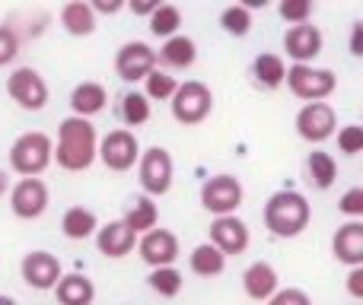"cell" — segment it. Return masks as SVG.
I'll return each mask as SVG.
<instances>
[{"label":"cell","mask_w":363,"mask_h":305,"mask_svg":"<svg viewBox=\"0 0 363 305\" xmlns=\"http://www.w3.org/2000/svg\"><path fill=\"white\" fill-rule=\"evenodd\" d=\"M96 150H99V137L93 121L70 115L57 127V146L51 153V162H57L64 172H86L96 162Z\"/></svg>","instance_id":"6da1fadb"},{"label":"cell","mask_w":363,"mask_h":305,"mask_svg":"<svg viewBox=\"0 0 363 305\" xmlns=\"http://www.w3.org/2000/svg\"><path fill=\"white\" fill-rule=\"evenodd\" d=\"M313 219V207L300 191H277L264 204V226L277 238H296Z\"/></svg>","instance_id":"7a4b0ae2"},{"label":"cell","mask_w":363,"mask_h":305,"mask_svg":"<svg viewBox=\"0 0 363 305\" xmlns=\"http://www.w3.org/2000/svg\"><path fill=\"white\" fill-rule=\"evenodd\" d=\"M51 153H55V144H51L48 134L26 131L10 146V168L23 178H38L51 166Z\"/></svg>","instance_id":"3957f363"},{"label":"cell","mask_w":363,"mask_h":305,"mask_svg":"<svg viewBox=\"0 0 363 305\" xmlns=\"http://www.w3.org/2000/svg\"><path fill=\"white\" fill-rule=\"evenodd\" d=\"M284 83L303 102H325L338 89V76L328 67H313V64H294V67H287Z\"/></svg>","instance_id":"277c9868"},{"label":"cell","mask_w":363,"mask_h":305,"mask_svg":"<svg viewBox=\"0 0 363 305\" xmlns=\"http://www.w3.org/2000/svg\"><path fill=\"white\" fill-rule=\"evenodd\" d=\"M169 105H172V118H176L179 125L194 127V125H201V121H207V115L213 112V93L207 83L185 80V83H179V89L172 93Z\"/></svg>","instance_id":"5b68a950"},{"label":"cell","mask_w":363,"mask_h":305,"mask_svg":"<svg viewBox=\"0 0 363 305\" xmlns=\"http://www.w3.org/2000/svg\"><path fill=\"white\" fill-rule=\"evenodd\" d=\"M172 178H176V166H172L169 150H163V146L140 150L138 181H140V188H144L147 197H163V194H169Z\"/></svg>","instance_id":"8992f818"},{"label":"cell","mask_w":363,"mask_h":305,"mask_svg":"<svg viewBox=\"0 0 363 305\" xmlns=\"http://www.w3.org/2000/svg\"><path fill=\"white\" fill-rule=\"evenodd\" d=\"M242 181L233 178V175H211V178L201 185V207L213 217H236V210L242 207Z\"/></svg>","instance_id":"52a82bcc"},{"label":"cell","mask_w":363,"mask_h":305,"mask_svg":"<svg viewBox=\"0 0 363 305\" xmlns=\"http://www.w3.org/2000/svg\"><path fill=\"white\" fill-rule=\"evenodd\" d=\"M6 93L23 112H42L48 105V83L35 67H16L6 76Z\"/></svg>","instance_id":"ba28073f"},{"label":"cell","mask_w":363,"mask_h":305,"mask_svg":"<svg viewBox=\"0 0 363 305\" xmlns=\"http://www.w3.org/2000/svg\"><path fill=\"white\" fill-rule=\"evenodd\" d=\"M96 159L108 168V172H128V168L138 166L140 159V144L131 131L118 127V131H108L106 137L99 140V150H96Z\"/></svg>","instance_id":"9c48e42d"},{"label":"cell","mask_w":363,"mask_h":305,"mask_svg":"<svg viewBox=\"0 0 363 305\" xmlns=\"http://www.w3.org/2000/svg\"><path fill=\"white\" fill-rule=\"evenodd\" d=\"M335 127H338V115L328 102H306L296 112V134L306 144H325L328 137H335Z\"/></svg>","instance_id":"30bf717a"},{"label":"cell","mask_w":363,"mask_h":305,"mask_svg":"<svg viewBox=\"0 0 363 305\" xmlns=\"http://www.w3.org/2000/svg\"><path fill=\"white\" fill-rule=\"evenodd\" d=\"M48 185L42 178H19L10 188V210L19 219H38L48 210Z\"/></svg>","instance_id":"8fae6325"},{"label":"cell","mask_w":363,"mask_h":305,"mask_svg":"<svg viewBox=\"0 0 363 305\" xmlns=\"http://www.w3.org/2000/svg\"><path fill=\"white\" fill-rule=\"evenodd\" d=\"M150 70H157V51L147 42H125L115 54V74L125 83L144 80Z\"/></svg>","instance_id":"7c38bea8"},{"label":"cell","mask_w":363,"mask_h":305,"mask_svg":"<svg viewBox=\"0 0 363 305\" xmlns=\"http://www.w3.org/2000/svg\"><path fill=\"white\" fill-rule=\"evenodd\" d=\"M138 251H140V261H144L150 270L172 267V264L179 261V238H176V232L160 229L157 226V229H150V232L140 236Z\"/></svg>","instance_id":"4fadbf2b"},{"label":"cell","mask_w":363,"mask_h":305,"mask_svg":"<svg viewBox=\"0 0 363 305\" xmlns=\"http://www.w3.org/2000/svg\"><path fill=\"white\" fill-rule=\"evenodd\" d=\"M19 274H23L26 287L45 293V289H55L57 280H61V261L51 251H29L19 264Z\"/></svg>","instance_id":"5bb4252c"},{"label":"cell","mask_w":363,"mask_h":305,"mask_svg":"<svg viewBox=\"0 0 363 305\" xmlns=\"http://www.w3.org/2000/svg\"><path fill=\"white\" fill-rule=\"evenodd\" d=\"M322 45H325V35L313 23L290 25L284 32V51H287V57H294V64H313L322 54Z\"/></svg>","instance_id":"9a60e30c"},{"label":"cell","mask_w":363,"mask_h":305,"mask_svg":"<svg viewBox=\"0 0 363 305\" xmlns=\"http://www.w3.org/2000/svg\"><path fill=\"white\" fill-rule=\"evenodd\" d=\"M249 226L239 217H217L211 223V245L220 251L223 258L230 255H242L249 248Z\"/></svg>","instance_id":"2e32d148"},{"label":"cell","mask_w":363,"mask_h":305,"mask_svg":"<svg viewBox=\"0 0 363 305\" xmlns=\"http://www.w3.org/2000/svg\"><path fill=\"white\" fill-rule=\"evenodd\" d=\"M242 289L252 302H268L281 289V277L268 261H252L242 274Z\"/></svg>","instance_id":"e0dca14e"},{"label":"cell","mask_w":363,"mask_h":305,"mask_svg":"<svg viewBox=\"0 0 363 305\" xmlns=\"http://www.w3.org/2000/svg\"><path fill=\"white\" fill-rule=\"evenodd\" d=\"M332 251L347 267H363V223L360 219H347L345 226H338V232L332 238Z\"/></svg>","instance_id":"ac0fdd59"},{"label":"cell","mask_w":363,"mask_h":305,"mask_svg":"<svg viewBox=\"0 0 363 305\" xmlns=\"http://www.w3.org/2000/svg\"><path fill=\"white\" fill-rule=\"evenodd\" d=\"M134 245H138V236H134V232L128 229L121 219H112V223H106V226H99V229H96V248H99L106 258L131 255Z\"/></svg>","instance_id":"d6986e66"},{"label":"cell","mask_w":363,"mask_h":305,"mask_svg":"<svg viewBox=\"0 0 363 305\" xmlns=\"http://www.w3.org/2000/svg\"><path fill=\"white\" fill-rule=\"evenodd\" d=\"M108 102V93L102 83H80V86H74V93H70V112H74V118H93V115H99L102 108H106Z\"/></svg>","instance_id":"ffe728a7"},{"label":"cell","mask_w":363,"mask_h":305,"mask_svg":"<svg viewBox=\"0 0 363 305\" xmlns=\"http://www.w3.org/2000/svg\"><path fill=\"white\" fill-rule=\"evenodd\" d=\"M163 61L169 70H188L194 61H198V45H194V38L188 35H172L163 42V48L157 51V64Z\"/></svg>","instance_id":"44dd1931"},{"label":"cell","mask_w":363,"mask_h":305,"mask_svg":"<svg viewBox=\"0 0 363 305\" xmlns=\"http://www.w3.org/2000/svg\"><path fill=\"white\" fill-rule=\"evenodd\" d=\"M121 223L128 226V229L134 232V236H144V232L157 229L160 223V210L157 204H153V197H147V194H140V197H131L125 207V217H121Z\"/></svg>","instance_id":"7402d4cb"},{"label":"cell","mask_w":363,"mask_h":305,"mask_svg":"<svg viewBox=\"0 0 363 305\" xmlns=\"http://www.w3.org/2000/svg\"><path fill=\"white\" fill-rule=\"evenodd\" d=\"M55 296L61 305H93L96 287L86 274H61L55 287Z\"/></svg>","instance_id":"603a6c76"},{"label":"cell","mask_w":363,"mask_h":305,"mask_svg":"<svg viewBox=\"0 0 363 305\" xmlns=\"http://www.w3.org/2000/svg\"><path fill=\"white\" fill-rule=\"evenodd\" d=\"M61 25L67 35H93L96 32V13L89 10L86 0H70V4L61 6Z\"/></svg>","instance_id":"cb8c5ba5"},{"label":"cell","mask_w":363,"mask_h":305,"mask_svg":"<svg viewBox=\"0 0 363 305\" xmlns=\"http://www.w3.org/2000/svg\"><path fill=\"white\" fill-rule=\"evenodd\" d=\"M96 229H99V217L86 207H70L61 217V232L70 238V242H83V238H93Z\"/></svg>","instance_id":"d4e9b609"},{"label":"cell","mask_w":363,"mask_h":305,"mask_svg":"<svg viewBox=\"0 0 363 305\" xmlns=\"http://www.w3.org/2000/svg\"><path fill=\"white\" fill-rule=\"evenodd\" d=\"M252 76H255L258 86L277 89L284 83V76H287V64H284V57L274 54V51H262V54L252 61Z\"/></svg>","instance_id":"484cf974"},{"label":"cell","mask_w":363,"mask_h":305,"mask_svg":"<svg viewBox=\"0 0 363 305\" xmlns=\"http://www.w3.org/2000/svg\"><path fill=\"white\" fill-rule=\"evenodd\" d=\"M188 267H191L194 277H204V280H211V277H220L226 270V258L220 255V251L213 248L211 242H201L198 248L188 255Z\"/></svg>","instance_id":"4316f807"},{"label":"cell","mask_w":363,"mask_h":305,"mask_svg":"<svg viewBox=\"0 0 363 305\" xmlns=\"http://www.w3.org/2000/svg\"><path fill=\"white\" fill-rule=\"evenodd\" d=\"M306 172H309V181H313L315 188H322V191H328V188L335 185V178H338V162H335L332 153H309L306 159Z\"/></svg>","instance_id":"83f0119b"},{"label":"cell","mask_w":363,"mask_h":305,"mask_svg":"<svg viewBox=\"0 0 363 305\" xmlns=\"http://www.w3.org/2000/svg\"><path fill=\"white\" fill-rule=\"evenodd\" d=\"M179 89V80L169 74V70H150V74L144 76V96L147 102H169L172 93Z\"/></svg>","instance_id":"f1b7e54d"},{"label":"cell","mask_w":363,"mask_h":305,"mask_svg":"<svg viewBox=\"0 0 363 305\" xmlns=\"http://www.w3.org/2000/svg\"><path fill=\"white\" fill-rule=\"evenodd\" d=\"M179 25H182V10L176 4H160L157 10L150 13V32L157 38L179 35Z\"/></svg>","instance_id":"f546056e"},{"label":"cell","mask_w":363,"mask_h":305,"mask_svg":"<svg viewBox=\"0 0 363 305\" xmlns=\"http://www.w3.org/2000/svg\"><path fill=\"white\" fill-rule=\"evenodd\" d=\"M182 283H185V277H182L176 267H157L147 277V287L157 296H163V299H176L182 293Z\"/></svg>","instance_id":"4dcf8cb0"},{"label":"cell","mask_w":363,"mask_h":305,"mask_svg":"<svg viewBox=\"0 0 363 305\" xmlns=\"http://www.w3.org/2000/svg\"><path fill=\"white\" fill-rule=\"evenodd\" d=\"M150 102H147L144 93H125V99H121V121H125L128 127H140L150 121Z\"/></svg>","instance_id":"1f68e13d"},{"label":"cell","mask_w":363,"mask_h":305,"mask_svg":"<svg viewBox=\"0 0 363 305\" xmlns=\"http://www.w3.org/2000/svg\"><path fill=\"white\" fill-rule=\"evenodd\" d=\"M220 25H223V32H230V35H236V38L249 35V29H252V10H245L242 4L223 6V13H220Z\"/></svg>","instance_id":"d6a6232c"},{"label":"cell","mask_w":363,"mask_h":305,"mask_svg":"<svg viewBox=\"0 0 363 305\" xmlns=\"http://www.w3.org/2000/svg\"><path fill=\"white\" fill-rule=\"evenodd\" d=\"M277 13H281L287 23L303 25V23H309V19H313V4H309V0H281Z\"/></svg>","instance_id":"836d02e7"},{"label":"cell","mask_w":363,"mask_h":305,"mask_svg":"<svg viewBox=\"0 0 363 305\" xmlns=\"http://www.w3.org/2000/svg\"><path fill=\"white\" fill-rule=\"evenodd\" d=\"M338 150L345 156H357L363 153V127L360 125H347L338 131Z\"/></svg>","instance_id":"e575fe53"},{"label":"cell","mask_w":363,"mask_h":305,"mask_svg":"<svg viewBox=\"0 0 363 305\" xmlns=\"http://www.w3.org/2000/svg\"><path fill=\"white\" fill-rule=\"evenodd\" d=\"M16 54H19V35L13 32V25H0V67L16 61Z\"/></svg>","instance_id":"d590c367"},{"label":"cell","mask_w":363,"mask_h":305,"mask_svg":"<svg viewBox=\"0 0 363 305\" xmlns=\"http://www.w3.org/2000/svg\"><path fill=\"white\" fill-rule=\"evenodd\" d=\"M338 210L351 219H360L363 217V188H347L338 200Z\"/></svg>","instance_id":"8d00e7d4"},{"label":"cell","mask_w":363,"mask_h":305,"mask_svg":"<svg viewBox=\"0 0 363 305\" xmlns=\"http://www.w3.org/2000/svg\"><path fill=\"white\" fill-rule=\"evenodd\" d=\"M264 305H313V299H309L306 289L300 287H287V289H277L274 296H271Z\"/></svg>","instance_id":"74e56055"},{"label":"cell","mask_w":363,"mask_h":305,"mask_svg":"<svg viewBox=\"0 0 363 305\" xmlns=\"http://www.w3.org/2000/svg\"><path fill=\"white\" fill-rule=\"evenodd\" d=\"M347 293L354 299H363V267H351V274H347Z\"/></svg>","instance_id":"f35d334b"},{"label":"cell","mask_w":363,"mask_h":305,"mask_svg":"<svg viewBox=\"0 0 363 305\" xmlns=\"http://www.w3.org/2000/svg\"><path fill=\"white\" fill-rule=\"evenodd\" d=\"M89 10L93 13H118V10H125V4H121V0H93Z\"/></svg>","instance_id":"ab89813d"},{"label":"cell","mask_w":363,"mask_h":305,"mask_svg":"<svg viewBox=\"0 0 363 305\" xmlns=\"http://www.w3.org/2000/svg\"><path fill=\"white\" fill-rule=\"evenodd\" d=\"M351 54L354 57L363 54V23H354L351 25Z\"/></svg>","instance_id":"60d3db41"},{"label":"cell","mask_w":363,"mask_h":305,"mask_svg":"<svg viewBox=\"0 0 363 305\" xmlns=\"http://www.w3.org/2000/svg\"><path fill=\"white\" fill-rule=\"evenodd\" d=\"M157 6H160V0H150V4H131V10L138 13V16H150Z\"/></svg>","instance_id":"b9f144b4"},{"label":"cell","mask_w":363,"mask_h":305,"mask_svg":"<svg viewBox=\"0 0 363 305\" xmlns=\"http://www.w3.org/2000/svg\"><path fill=\"white\" fill-rule=\"evenodd\" d=\"M6 188H10V178H6V172H4V168H0V197H4V194H6Z\"/></svg>","instance_id":"7bdbcfd3"},{"label":"cell","mask_w":363,"mask_h":305,"mask_svg":"<svg viewBox=\"0 0 363 305\" xmlns=\"http://www.w3.org/2000/svg\"><path fill=\"white\" fill-rule=\"evenodd\" d=\"M0 305H16V299H10V296H0Z\"/></svg>","instance_id":"ee69618b"}]
</instances>
